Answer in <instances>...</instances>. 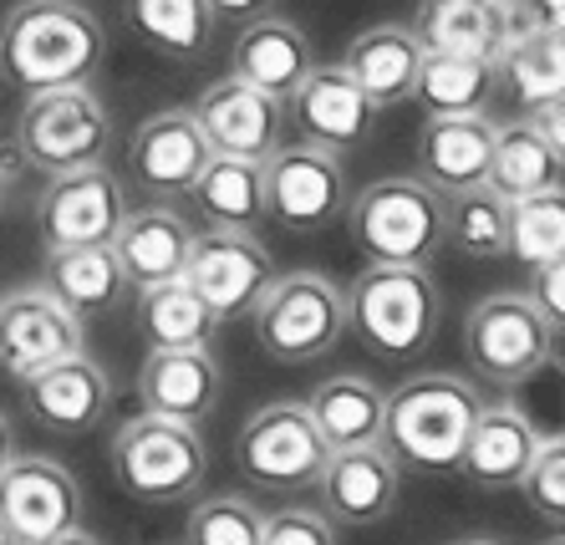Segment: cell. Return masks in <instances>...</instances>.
<instances>
[{
	"instance_id": "1",
	"label": "cell",
	"mask_w": 565,
	"mask_h": 545,
	"mask_svg": "<svg viewBox=\"0 0 565 545\" xmlns=\"http://www.w3.org/2000/svg\"><path fill=\"white\" fill-rule=\"evenodd\" d=\"M107 56V31L82 0H21L0 21V72L41 93L93 82Z\"/></svg>"
},
{
	"instance_id": "2",
	"label": "cell",
	"mask_w": 565,
	"mask_h": 545,
	"mask_svg": "<svg viewBox=\"0 0 565 545\" xmlns=\"http://www.w3.org/2000/svg\"><path fill=\"white\" fill-rule=\"evenodd\" d=\"M479 387L454 373H418L382 398V449L397 459V469L418 474H454L463 439L479 413Z\"/></svg>"
},
{
	"instance_id": "3",
	"label": "cell",
	"mask_w": 565,
	"mask_h": 545,
	"mask_svg": "<svg viewBox=\"0 0 565 545\" xmlns=\"http://www.w3.org/2000/svg\"><path fill=\"white\" fill-rule=\"evenodd\" d=\"M347 332L367 346L372 357L413 362L428 352L444 317V296L428 266H367L342 286Z\"/></svg>"
},
{
	"instance_id": "4",
	"label": "cell",
	"mask_w": 565,
	"mask_h": 545,
	"mask_svg": "<svg viewBox=\"0 0 565 545\" xmlns=\"http://www.w3.org/2000/svg\"><path fill=\"white\" fill-rule=\"evenodd\" d=\"M245 317H250L260 357L276 367L321 362L347 332L342 286L321 270H276Z\"/></svg>"
},
{
	"instance_id": "5",
	"label": "cell",
	"mask_w": 565,
	"mask_h": 545,
	"mask_svg": "<svg viewBox=\"0 0 565 545\" xmlns=\"http://www.w3.org/2000/svg\"><path fill=\"white\" fill-rule=\"evenodd\" d=\"M107 459H113L122 494H132L138 505L194 500L204 474H210V444H204L199 424L158 418L143 408L132 413L128 424H118V434L107 444Z\"/></svg>"
},
{
	"instance_id": "6",
	"label": "cell",
	"mask_w": 565,
	"mask_h": 545,
	"mask_svg": "<svg viewBox=\"0 0 565 545\" xmlns=\"http://www.w3.org/2000/svg\"><path fill=\"white\" fill-rule=\"evenodd\" d=\"M356 250L377 266H434L444 255V194L423 179H372L347 200Z\"/></svg>"
},
{
	"instance_id": "7",
	"label": "cell",
	"mask_w": 565,
	"mask_h": 545,
	"mask_svg": "<svg viewBox=\"0 0 565 545\" xmlns=\"http://www.w3.org/2000/svg\"><path fill=\"white\" fill-rule=\"evenodd\" d=\"M555 332L525 291H494L463 317V362L479 383L514 393L555 362Z\"/></svg>"
},
{
	"instance_id": "8",
	"label": "cell",
	"mask_w": 565,
	"mask_h": 545,
	"mask_svg": "<svg viewBox=\"0 0 565 545\" xmlns=\"http://www.w3.org/2000/svg\"><path fill=\"white\" fill-rule=\"evenodd\" d=\"M113 148V118L107 103L87 87H41L26 97L21 118H15V159L36 173H66L103 163Z\"/></svg>"
},
{
	"instance_id": "9",
	"label": "cell",
	"mask_w": 565,
	"mask_h": 545,
	"mask_svg": "<svg viewBox=\"0 0 565 545\" xmlns=\"http://www.w3.org/2000/svg\"><path fill=\"white\" fill-rule=\"evenodd\" d=\"M352 179L342 153L321 143H280L265 153V220H276L290 235H321L347 214Z\"/></svg>"
},
{
	"instance_id": "10",
	"label": "cell",
	"mask_w": 565,
	"mask_h": 545,
	"mask_svg": "<svg viewBox=\"0 0 565 545\" xmlns=\"http://www.w3.org/2000/svg\"><path fill=\"white\" fill-rule=\"evenodd\" d=\"M327 453L331 449L321 444V434H316L311 413H306L301 398L260 403V408L245 418V428H239V439H235L239 474L270 494L316 490Z\"/></svg>"
},
{
	"instance_id": "11",
	"label": "cell",
	"mask_w": 565,
	"mask_h": 545,
	"mask_svg": "<svg viewBox=\"0 0 565 545\" xmlns=\"http://www.w3.org/2000/svg\"><path fill=\"white\" fill-rule=\"evenodd\" d=\"M128 214V184L107 163L46 173L36 194V235L46 250L66 245H107Z\"/></svg>"
},
{
	"instance_id": "12",
	"label": "cell",
	"mask_w": 565,
	"mask_h": 545,
	"mask_svg": "<svg viewBox=\"0 0 565 545\" xmlns=\"http://www.w3.org/2000/svg\"><path fill=\"white\" fill-rule=\"evenodd\" d=\"M276 276V260L265 250L260 229H204L189 245L184 280L220 321H239Z\"/></svg>"
},
{
	"instance_id": "13",
	"label": "cell",
	"mask_w": 565,
	"mask_h": 545,
	"mask_svg": "<svg viewBox=\"0 0 565 545\" xmlns=\"http://www.w3.org/2000/svg\"><path fill=\"white\" fill-rule=\"evenodd\" d=\"M77 352H87V321L72 317L52 291L41 286L0 291V373L6 377L26 383L31 373Z\"/></svg>"
},
{
	"instance_id": "14",
	"label": "cell",
	"mask_w": 565,
	"mask_h": 545,
	"mask_svg": "<svg viewBox=\"0 0 565 545\" xmlns=\"http://www.w3.org/2000/svg\"><path fill=\"white\" fill-rule=\"evenodd\" d=\"M286 118L301 128L306 143H321L331 153H362V148L377 138V103H372L352 77H347L342 62H311L296 93L286 97Z\"/></svg>"
},
{
	"instance_id": "15",
	"label": "cell",
	"mask_w": 565,
	"mask_h": 545,
	"mask_svg": "<svg viewBox=\"0 0 565 545\" xmlns=\"http://www.w3.org/2000/svg\"><path fill=\"white\" fill-rule=\"evenodd\" d=\"M0 520L21 545L52 541L82 525V484L77 474L46 453H15L0 469Z\"/></svg>"
},
{
	"instance_id": "16",
	"label": "cell",
	"mask_w": 565,
	"mask_h": 545,
	"mask_svg": "<svg viewBox=\"0 0 565 545\" xmlns=\"http://www.w3.org/2000/svg\"><path fill=\"white\" fill-rule=\"evenodd\" d=\"M204 163H210V143L189 107H158L128 138V179L138 184V194L158 204L189 200Z\"/></svg>"
},
{
	"instance_id": "17",
	"label": "cell",
	"mask_w": 565,
	"mask_h": 545,
	"mask_svg": "<svg viewBox=\"0 0 565 545\" xmlns=\"http://www.w3.org/2000/svg\"><path fill=\"white\" fill-rule=\"evenodd\" d=\"M194 122L210 153H230V159H265L270 148L286 143V103L239 77H220L194 97Z\"/></svg>"
},
{
	"instance_id": "18",
	"label": "cell",
	"mask_w": 565,
	"mask_h": 545,
	"mask_svg": "<svg viewBox=\"0 0 565 545\" xmlns=\"http://www.w3.org/2000/svg\"><path fill=\"white\" fill-rule=\"evenodd\" d=\"M21 403H26L36 428H46L56 439H82L113 408V377L97 357L77 352V357H62L52 367L31 373L21 383Z\"/></svg>"
},
{
	"instance_id": "19",
	"label": "cell",
	"mask_w": 565,
	"mask_h": 545,
	"mask_svg": "<svg viewBox=\"0 0 565 545\" xmlns=\"http://www.w3.org/2000/svg\"><path fill=\"white\" fill-rule=\"evenodd\" d=\"M316 490H321V515L331 525H382L397 510L403 469L382 444H356V449L327 453Z\"/></svg>"
},
{
	"instance_id": "20",
	"label": "cell",
	"mask_w": 565,
	"mask_h": 545,
	"mask_svg": "<svg viewBox=\"0 0 565 545\" xmlns=\"http://www.w3.org/2000/svg\"><path fill=\"white\" fill-rule=\"evenodd\" d=\"M545 15L525 0H418L413 36L423 52H463V56H494L514 31L535 26Z\"/></svg>"
},
{
	"instance_id": "21",
	"label": "cell",
	"mask_w": 565,
	"mask_h": 545,
	"mask_svg": "<svg viewBox=\"0 0 565 545\" xmlns=\"http://www.w3.org/2000/svg\"><path fill=\"white\" fill-rule=\"evenodd\" d=\"M224 367L214 346H148L143 367H138V403L158 418H179V424H204L220 408Z\"/></svg>"
},
{
	"instance_id": "22",
	"label": "cell",
	"mask_w": 565,
	"mask_h": 545,
	"mask_svg": "<svg viewBox=\"0 0 565 545\" xmlns=\"http://www.w3.org/2000/svg\"><path fill=\"white\" fill-rule=\"evenodd\" d=\"M540 439L545 434L530 424V413L520 403H510V398L479 403L454 474H463L473 490H514L520 474L530 469V459H535Z\"/></svg>"
},
{
	"instance_id": "23",
	"label": "cell",
	"mask_w": 565,
	"mask_h": 545,
	"mask_svg": "<svg viewBox=\"0 0 565 545\" xmlns=\"http://www.w3.org/2000/svg\"><path fill=\"white\" fill-rule=\"evenodd\" d=\"M494 62V97H504L514 118H540V113H561L565 93V56H561V26H535L514 31Z\"/></svg>"
},
{
	"instance_id": "24",
	"label": "cell",
	"mask_w": 565,
	"mask_h": 545,
	"mask_svg": "<svg viewBox=\"0 0 565 545\" xmlns=\"http://www.w3.org/2000/svg\"><path fill=\"white\" fill-rule=\"evenodd\" d=\"M199 229L189 225L184 210L173 204H138V210L122 214V225L113 229V255H118L128 286H153V280H173L184 276L189 245H194Z\"/></svg>"
},
{
	"instance_id": "25",
	"label": "cell",
	"mask_w": 565,
	"mask_h": 545,
	"mask_svg": "<svg viewBox=\"0 0 565 545\" xmlns=\"http://www.w3.org/2000/svg\"><path fill=\"white\" fill-rule=\"evenodd\" d=\"M500 122L489 113H463V118H428L418 128V179L438 194H463L489 179V148H494Z\"/></svg>"
},
{
	"instance_id": "26",
	"label": "cell",
	"mask_w": 565,
	"mask_h": 545,
	"mask_svg": "<svg viewBox=\"0 0 565 545\" xmlns=\"http://www.w3.org/2000/svg\"><path fill=\"white\" fill-rule=\"evenodd\" d=\"M311 36H306L296 21L286 15L265 11V15H250L239 21V36H235V52H230V77L250 82L260 93L280 97L286 103L296 93V82L311 72Z\"/></svg>"
},
{
	"instance_id": "27",
	"label": "cell",
	"mask_w": 565,
	"mask_h": 545,
	"mask_svg": "<svg viewBox=\"0 0 565 545\" xmlns=\"http://www.w3.org/2000/svg\"><path fill=\"white\" fill-rule=\"evenodd\" d=\"M41 291H52L77 321H97L128 301V276H122L113 245H66V250H46L41 266Z\"/></svg>"
},
{
	"instance_id": "28",
	"label": "cell",
	"mask_w": 565,
	"mask_h": 545,
	"mask_svg": "<svg viewBox=\"0 0 565 545\" xmlns=\"http://www.w3.org/2000/svg\"><path fill=\"white\" fill-rule=\"evenodd\" d=\"M418 62H423V41L413 36V26H403V21H382V26L356 31L342 56L347 77L377 103V113L408 103Z\"/></svg>"
},
{
	"instance_id": "29",
	"label": "cell",
	"mask_w": 565,
	"mask_h": 545,
	"mask_svg": "<svg viewBox=\"0 0 565 545\" xmlns=\"http://www.w3.org/2000/svg\"><path fill=\"white\" fill-rule=\"evenodd\" d=\"M122 21L148 52L169 62H204L220 41V15L210 0H122Z\"/></svg>"
},
{
	"instance_id": "30",
	"label": "cell",
	"mask_w": 565,
	"mask_h": 545,
	"mask_svg": "<svg viewBox=\"0 0 565 545\" xmlns=\"http://www.w3.org/2000/svg\"><path fill=\"white\" fill-rule=\"evenodd\" d=\"M561 133H545L530 118H510L494 128V148H489V179L484 184L504 200L520 194H540V189H561Z\"/></svg>"
},
{
	"instance_id": "31",
	"label": "cell",
	"mask_w": 565,
	"mask_h": 545,
	"mask_svg": "<svg viewBox=\"0 0 565 545\" xmlns=\"http://www.w3.org/2000/svg\"><path fill=\"white\" fill-rule=\"evenodd\" d=\"M199 220L210 229H260L265 225V159L210 153L189 189Z\"/></svg>"
},
{
	"instance_id": "32",
	"label": "cell",
	"mask_w": 565,
	"mask_h": 545,
	"mask_svg": "<svg viewBox=\"0 0 565 545\" xmlns=\"http://www.w3.org/2000/svg\"><path fill=\"white\" fill-rule=\"evenodd\" d=\"M408 103L423 107V118H463L494 107V62L463 52H423Z\"/></svg>"
},
{
	"instance_id": "33",
	"label": "cell",
	"mask_w": 565,
	"mask_h": 545,
	"mask_svg": "<svg viewBox=\"0 0 565 545\" xmlns=\"http://www.w3.org/2000/svg\"><path fill=\"white\" fill-rule=\"evenodd\" d=\"M382 393L372 377L362 373H337L327 383L311 387L306 413H311L316 434L331 453L337 449H356V444H377L382 439Z\"/></svg>"
},
{
	"instance_id": "34",
	"label": "cell",
	"mask_w": 565,
	"mask_h": 545,
	"mask_svg": "<svg viewBox=\"0 0 565 545\" xmlns=\"http://www.w3.org/2000/svg\"><path fill=\"white\" fill-rule=\"evenodd\" d=\"M224 321L194 296L184 276L138 286V332L148 346H214Z\"/></svg>"
},
{
	"instance_id": "35",
	"label": "cell",
	"mask_w": 565,
	"mask_h": 545,
	"mask_svg": "<svg viewBox=\"0 0 565 545\" xmlns=\"http://www.w3.org/2000/svg\"><path fill=\"white\" fill-rule=\"evenodd\" d=\"M510 235V200L489 184L463 189L444 200V245H454L469 260H500Z\"/></svg>"
},
{
	"instance_id": "36",
	"label": "cell",
	"mask_w": 565,
	"mask_h": 545,
	"mask_svg": "<svg viewBox=\"0 0 565 545\" xmlns=\"http://www.w3.org/2000/svg\"><path fill=\"white\" fill-rule=\"evenodd\" d=\"M504 255L514 266H545L565 255V194L561 189H540V194H520L510 200V235H504Z\"/></svg>"
},
{
	"instance_id": "37",
	"label": "cell",
	"mask_w": 565,
	"mask_h": 545,
	"mask_svg": "<svg viewBox=\"0 0 565 545\" xmlns=\"http://www.w3.org/2000/svg\"><path fill=\"white\" fill-rule=\"evenodd\" d=\"M265 515L245 494H210L189 510L184 545H260Z\"/></svg>"
},
{
	"instance_id": "38",
	"label": "cell",
	"mask_w": 565,
	"mask_h": 545,
	"mask_svg": "<svg viewBox=\"0 0 565 545\" xmlns=\"http://www.w3.org/2000/svg\"><path fill=\"white\" fill-rule=\"evenodd\" d=\"M514 490L525 494V505L535 510L545 525H561L565 520V444H561V434L540 439L535 459H530V469L520 474Z\"/></svg>"
},
{
	"instance_id": "39",
	"label": "cell",
	"mask_w": 565,
	"mask_h": 545,
	"mask_svg": "<svg viewBox=\"0 0 565 545\" xmlns=\"http://www.w3.org/2000/svg\"><path fill=\"white\" fill-rule=\"evenodd\" d=\"M260 545H342V535H337V525H331L321 510L286 505V510H276V515H265Z\"/></svg>"
},
{
	"instance_id": "40",
	"label": "cell",
	"mask_w": 565,
	"mask_h": 545,
	"mask_svg": "<svg viewBox=\"0 0 565 545\" xmlns=\"http://www.w3.org/2000/svg\"><path fill=\"white\" fill-rule=\"evenodd\" d=\"M525 296L540 307V317H545L555 332H561V321H565V255H561V260H545V266L530 270V291Z\"/></svg>"
},
{
	"instance_id": "41",
	"label": "cell",
	"mask_w": 565,
	"mask_h": 545,
	"mask_svg": "<svg viewBox=\"0 0 565 545\" xmlns=\"http://www.w3.org/2000/svg\"><path fill=\"white\" fill-rule=\"evenodd\" d=\"M220 21H250V15L276 11V0H210Z\"/></svg>"
},
{
	"instance_id": "42",
	"label": "cell",
	"mask_w": 565,
	"mask_h": 545,
	"mask_svg": "<svg viewBox=\"0 0 565 545\" xmlns=\"http://www.w3.org/2000/svg\"><path fill=\"white\" fill-rule=\"evenodd\" d=\"M11 194H15V159L0 148V214L11 210Z\"/></svg>"
},
{
	"instance_id": "43",
	"label": "cell",
	"mask_w": 565,
	"mask_h": 545,
	"mask_svg": "<svg viewBox=\"0 0 565 545\" xmlns=\"http://www.w3.org/2000/svg\"><path fill=\"white\" fill-rule=\"evenodd\" d=\"M15 459V428H11V418H6V408H0V469Z\"/></svg>"
},
{
	"instance_id": "44",
	"label": "cell",
	"mask_w": 565,
	"mask_h": 545,
	"mask_svg": "<svg viewBox=\"0 0 565 545\" xmlns=\"http://www.w3.org/2000/svg\"><path fill=\"white\" fill-rule=\"evenodd\" d=\"M36 545H103V541H97V535H87L77 525V531H62V535H52V541H36Z\"/></svg>"
},
{
	"instance_id": "45",
	"label": "cell",
	"mask_w": 565,
	"mask_h": 545,
	"mask_svg": "<svg viewBox=\"0 0 565 545\" xmlns=\"http://www.w3.org/2000/svg\"><path fill=\"white\" fill-rule=\"evenodd\" d=\"M525 6H535L545 15V26H561V0H525Z\"/></svg>"
},
{
	"instance_id": "46",
	"label": "cell",
	"mask_w": 565,
	"mask_h": 545,
	"mask_svg": "<svg viewBox=\"0 0 565 545\" xmlns=\"http://www.w3.org/2000/svg\"><path fill=\"white\" fill-rule=\"evenodd\" d=\"M454 545H500V541H489V535H463V541H454Z\"/></svg>"
},
{
	"instance_id": "47",
	"label": "cell",
	"mask_w": 565,
	"mask_h": 545,
	"mask_svg": "<svg viewBox=\"0 0 565 545\" xmlns=\"http://www.w3.org/2000/svg\"><path fill=\"white\" fill-rule=\"evenodd\" d=\"M0 545H21V541L11 535V525H6V520H0Z\"/></svg>"
},
{
	"instance_id": "48",
	"label": "cell",
	"mask_w": 565,
	"mask_h": 545,
	"mask_svg": "<svg viewBox=\"0 0 565 545\" xmlns=\"http://www.w3.org/2000/svg\"><path fill=\"white\" fill-rule=\"evenodd\" d=\"M540 545H565V541H561V535H551V541H540Z\"/></svg>"
}]
</instances>
